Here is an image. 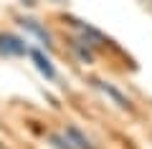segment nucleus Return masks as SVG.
I'll return each mask as SVG.
<instances>
[{"mask_svg": "<svg viewBox=\"0 0 152 149\" xmlns=\"http://www.w3.org/2000/svg\"><path fill=\"white\" fill-rule=\"evenodd\" d=\"M0 53L3 56H26L28 46L13 33H0Z\"/></svg>", "mask_w": 152, "mask_h": 149, "instance_id": "nucleus-1", "label": "nucleus"}, {"mask_svg": "<svg viewBox=\"0 0 152 149\" xmlns=\"http://www.w3.org/2000/svg\"><path fill=\"white\" fill-rule=\"evenodd\" d=\"M64 137H66V142L71 144V149H94L91 142H89V137H84L76 126H66Z\"/></svg>", "mask_w": 152, "mask_h": 149, "instance_id": "nucleus-2", "label": "nucleus"}, {"mask_svg": "<svg viewBox=\"0 0 152 149\" xmlns=\"http://www.w3.org/2000/svg\"><path fill=\"white\" fill-rule=\"evenodd\" d=\"M31 58H33V63H36V68L41 71L46 78H56V71H53V66H51V61L46 58L41 51H31Z\"/></svg>", "mask_w": 152, "mask_h": 149, "instance_id": "nucleus-3", "label": "nucleus"}, {"mask_svg": "<svg viewBox=\"0 0 152 149\" xmlns=\"http://www.w3.org/2000/svg\"><path fill=\"white\" fill-rule=\"evenodd\" d=\"M20 23H23V28H28V31L33 33V36H38V38H41V41H43L46 46H51V36H48V31L38 25V20H33V18H23Z\"/></svg>", "mask_w": 152, "mask_h": 149, "instance_id": "nucleus-4", "label": "nucleus"}, {"mask_svg": "<svg viewBox=\"0 0 152 149\" xmlns=\"http://www.w3.org/2000/svg\"><path fill=\"white\" fill-rule=\"evenodd\" d=\"M96 86H99V89H102V91H104L107 96H112V99H114L117 104H119L122 109H129V99H124V96H122V94H119L117 89H112L109 84H102V81H96Z\"/></svg>", "mask_w": 152, "mask_h": 149, "instance_id": "nucleus-5", "label": "nucleus"}]
</instances>
